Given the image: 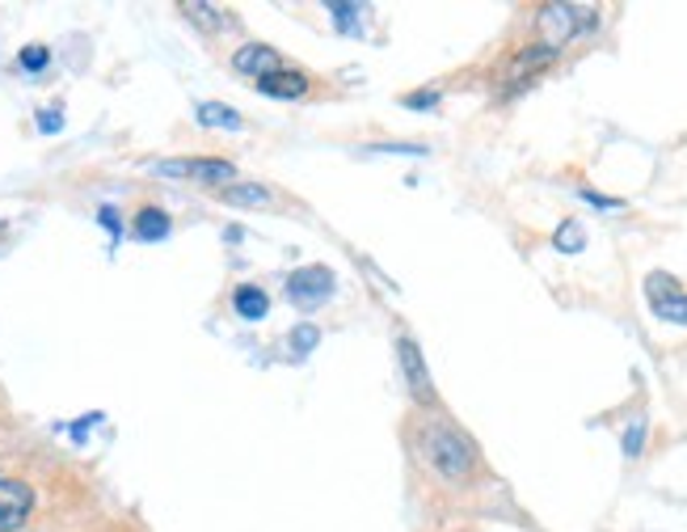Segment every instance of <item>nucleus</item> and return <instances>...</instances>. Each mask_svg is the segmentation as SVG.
Listing matches in <instances>:
<instances>
[{
	"instance_id": "15",
	"label": "nucleus",
	"mask_w": 687,
	"mask_h": 532,
	"mask_svg": "<svg viewBox=\"0 0 687 532\" xmlns=\"http://www.w3.org/2000/svg\"><path fill=\"white\" fill-rule=\"evenodd\" d=\"M553 245L562 250V254H583L586 250V233L578 220H562V229L553 233Z\"/></svg>"
},
{
	"instance_id": "9",
	"label": "nucleus",
	"mask_w": 687,
	"mask_h": 532,
	"mask_svg": "<svg viewBox=\"0 0 687 532\" xmlns=\"http://www.w3.org/2000/svg\"><path fill=\"white\" fill-rule=\"evenodd\" d=\"M257 93H266V98H304L309 93V77L295 72V68H279V72L257 81Z\"/></svg>"
},
{
	"instance_id": "16",
	"label": "nucleus",
	"mask_w": 687,
	"mask_h": 532,
	"mask_svg": "<svg viewBox=\"0 0 687 532\" xmlns=\"http://www.w3.org/2000/svg\"><path fill=\"white\" fill-rule=\"evenodd\" d=\"M325 9L337 13V30H346V34H358V30H363V9H358V4H337V0H330Z\"/></svg>"
},
{
	"instance_id": "8",
	"label": "nucleus",
	"mask_w": 687,
	"mask_h": 532,
	"mask_svg": "<svg viewBox=\"0 0 687 532\" xmlns=\"http://www.w3.org/2000/svg\"><path fill=\"white\" fill-rule=\"evenodd\" d=\"M232 68L241 72V77H253V81H262V77H271V72H279L283 68V60H279V51L266 43H245L241 51H232Z\"/></svg>"
},
{
	"instance_id": "26",
	"label": "nucleus",
	"mask_w": 687,
	"mask_h": 532,
	"mask_svg": "<svg viewBox=\"0 0 687 532\" xmlns=\"http://www.w3.org/2000/svg\"><path fill=\"white\" fill-rule=\"evenodd\" d=\"M0 233H4V224H0Z\"/></svg>"
},
{
	"instance_id": "2",
	"label": "nucleus",
	"mask_w": 687,
	"mask_h": 532,
	"mask_svg": "<svg viewBox=\"0 0 687 532\" xmlns=\"http://www.w3.org/2000/svg\"><path fill=\"white\" fill-rule=\"evenodd\" d=\"M590 22H595V13H590V9H578V4H544L540 13H536L540 47H548V51H562V47Z\"/></svg>"
},
{
	"instance_id": "13",
	"label": "nucleus",
	"mask_w": 687,
	"mask_h": 532,
	"mask_svg": "<svg viewBox=\"0 0 687 532\" xmlns=\"http://www.w3.org/2000/svg\"><path fill=\"white\" fill-rule=\"evenodd\" d=\"M199 123H203V128H224V131H241V128H245L241 110L224 107V102H203V107H199Z\"/></svg>"
},
{
	"instance_id": "7",
	"label": "nucleus",
	"mask_w": 687,
	"mask_h": 532,
	"mask_svg": "<svg viewBox=\"0 0 687 532\" xmlns=\"http://www.w3.org/2000/svg\"><path fill=\"white\" fill-rule=\"evenodd\" d=\"M34 511V490L18 478H0V532H21Z\"/></svg>"
},
{
	"instance_id": "25",
	"label": "nucleus",
	"mask_w": 687,
	"mask_h": 532,
	"mask_svg": "<svg viewBox=\"0 0 687 532\" xmlns=\"http://www.w3.org/2000/svg\"><path fill=\"white\" fill-rule=\"evenodd\" d=\"M98 419H102V414H84V419H77V423H72V440H77V444H84V431L98 423Z\"/></svg>"
},
{
	"instance_id": "1",
	"label": "nucleus",
	"mask_w": 687,
	"mask_h": 532,
	"mask_svg": "<svg viewBox=\"0 0 687 532\" xmlns=\"http://www.w3.org/2000/svg\"><path fill=\"white\" fill-rule=\"evenodd\" d=\"M417 452L422 461L435 469L447 482H464L477 469V448L468 444V435H459L452 423H426L417 435Z\"/></svg>"
},
{
	"instance_id": "24",
	"label": "nucleus",
	"mask_w": 687,
	"mask_h": 532,
	"mask_svg": "<svg viewBox=\"0 0 687 532\" xmlns=\"http://www.w3.org/2000/svg\"><path fill=\"white\" fill-rule=\"evenodd\" d=\"M98 220H102V229L110 237H119V229H123V224H119V212H114V208H102V212H98Z\"/></svg>"
},
{
	"instance_id": "21",
	"label": "nucleus",
	"mask_w": 687,
	"mask_h": 532,
	"mask_svg": "<svg viewBox=\"0 0 687 532\" xmlns=\"http://www.w3.org/2000/svg\"><path fill=\"white\" fill-rule=\"evenodd\" d=\"M405 107H410V110H431V107H438V89H426V93H410V98H405Z\"/></svg>"
},
{
	"instance_id": "12",
	"label": "nucleus",
	"mask_w": 687,
	"mask_h": 532,
	"mask_svg": "<svg viewBox=\"0 0 687 532\" xmlns=\"http://www.w3.org/2000/svg\"><path fill=\"white\" fill-rule=\"evenodd\" d=\"M232 309H236V313H241L245 321H257V318H266L271 297H266L262 288H253V283H241V288L232 292Z\"/></svg>"
},
{
	"instance_id": "3",
	"label": "nucleus",
	"mask_w": 687,
	"mask_h": 532,
	"mask_svg": "<svg viewBox=\"0 0 687 532\" xmlns=\"http://www.w3.org/2000/svg\"><path fill=\"white\" fill-rule=\"evenodd\" d=\"M148 170L161 173V178H194V182H203V187H232V178H236V165H232V161H224V157H194V161H152Z\"/></svg>"
},
{
	"instance_id": "10",
	"label": "nucleus",
	"mask_w": 687,
	"mask_h": 532,
	"mask_svg": "<svg viewBox=\"0 0 687 532\" xmlns=\"http://www.w3.org/2000/svg\"><path fill=\"white\" fill-rule=\"evenodd\" d=\"M215 194H220L229 208H271L274 203L271 187H262V182H232V187H220Z\"/></svg>"
},
{
	"instance_id": "18",
	"label": "nucleus",
	"mask_w": 687,
	"mask_h": 532,
	"mask_svg": "<svg viewBox=\"0 0 687 532\" xmlns=\"http://www.w3.org/2000/svg\"><path fill=\"white\" fill-rule=\"evenodd\" d=\"M641 448H646V419L637 414V419L625 426V456L628 461H637V456H641Z\"/></svg>"
},
{
	"instance_id": "17",
	"label": "nucleus",
	"mask_w": 687,
	"mask_h": 532,
	"mask_svg": "<svg viewBox=\"0 0 687 532\" xmlns=\"http://www.w3.org/2000/svg\"><path fill=\"white\" fill-rule=\"evenodd\" d=\"M316 342H321V330H316V325H295L287 347H292V355H313Z\"/></svg>"
},
{
	"instance_id": "6",
	"label": "nucleus",
	"mask_w": 687,
	"mask_h": 532,
	"mask_svg": "<svg viewBox=\"0 0 687 532\" xmlns=\"http://www.w3.org/2000/svg\"><path fill=\"white\" fill-rule=\"evenodd\" d=\"M396 360H401V372H405V384H410L414 402H422V405L435 402V381H431V372H426L422 347H417L410 334H405V339H396Z\"/></svg>"
},
{
	"instance_id": "5",
	"label": "nucleus",
	"mask_w": 687,
	"mask_h": 532,
	"mask_svg": "<svg viewBox=\"0 0 687 532\" xmlns=\"http://www.w3.org/2000/svg\"><path fill=\"white\" fill-rule=\"evenodd\" d=\"M646 297H649V309H654V318L658 321L687 325V292L679 288V279L654 271V275L646 279Z\"/></svg>"
},
{
	"instance_id": "19",
	"label": "nucleus",
	"mask_w": 687,
	"mask_h": 532,
	"mask_svg": "<svg viewBox=\"0 0 687 532\" xmlns=\"http://www.w3.org/2000/svg\"><path fill=\"white\" fill-rule=\"evenodd\" d=\"M51 64V51L42 43H30V47H21V56H18V68H26V72H42V68Z\"/></svg>"
},
{
	"instance_id": "20",
	"label": "nucleus",
	"mask_w": 687,
	"mask_h": 532,
	"mask_svg": "<svg viewBox=\"0 0 687 532\" xmlns=\"http://www.w3.org/2000/svg\"><path fill=\"white\" fill-rule=\"evenodd\" d=\"M557 60V51H548V47H527L519 60H515V72H532V68H544Z\"/></svg>"
},
{
	"instance_id": "22",
	"label": "nucleus",
	"mask_w": 687,
	"mask_h": 532,
	"mask_svg": "<svg viewBox=\"0 0 687 532\" xmlns=\"http://www.w3.org/2000/svg\"><path fill=\"white\" fill-rule=\"evenodd\" d=\"M63 128V114H60V107H51V110H39V131H60Z\"/></svg>"
},
{
	"instance_id": "11",
	"label": "nucleus",
	"mask_w": 687,
	"mask_h": 532,
	"mask_svg": "<svg viewBox=\"0 0 687 532\" xmlns=\"http://www.w3.org/2000/svg\"><path fill=\"white\" fill-rule=\"evenodd\" d=\"M169 212H161V208H140L135 212V220H131V237L135 241H165L169 237Z\"/></svg>"
},
{
	"instance_id": "4",
	"label": "nucleus",
	"mask_w": 687,
	"mask_h": 532,
	"mask_svg": "<svg viewBox=\"0 0 687 532\" xmlns=\"http://www.w3.org/2000/svg\"><path fill=\"white\" fill-rule=\"evenodd\" d=\"M337 279L330 267H321V262H313V267H300V271H292L287 275V300L292 304H300V309H316V304H325V300L334 297Z\"/></svg>"
},
{
	"instance_id": "23",
	"label": "nucleus",
	"mask_w": 687,
	"mask_h": 532,
	"mask_svg": "<svg viewBox=\"0 0 687 532\" xmlns=\"http://www.w3.org/2000/svg\"><path fill=\"white\" fill-rule=\"evenodd\" d=\"M586 203H595V208H607V212H616V208H625V199H612V194H599V191H583Z\"/></svg>"
},
{
	"instance_id": "14",
	"label": "nucleus",
	"mask_w": 687,
	"mask_h": 532,
	"mask_svg": "<svg viewBox=\"0 0 687 532\" xmlns=\"http://www.w3.org/2000/svg\"><path fill=\"white\" fill-rule=\"evenodd\" d=\"M182 13H186L194 26H203V30H232L229 13H220L215 4H203V0H190V4H182Z\"/></svg>"
}]
</instances>
